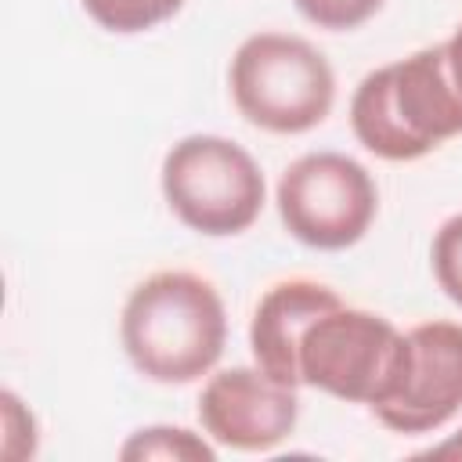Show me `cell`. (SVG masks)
Masks as SVG:
<instances>
[{
  "mask_svg": "<svg viewBox=\"0 0 462 462\" xmlns=\"http://www.w3.org/2000/svg\"><path fill=\"white\" fill-rule=\"evenodd\" d=\"M292 4L307 22H314L318 29H328V32L357 29L383 7V0H292Z\"/></svg>",
  "mask_w": 462,
  "mask_h": 462,
  "instance_id": "cell-13",
  "label": "cell"
},
{
  "mask_svg": "<svg viewBox=\"0 0 462 462\" xmlns=\"http://www.w3.org/2000/svg\"><path fill=\"white\" fill-rule=\"evenodd\" d=\"M0 411H4V458H14V440L22 437L25 440V448H29V455L36 451V419H32V411L11 393V390H4L0 393Z\"/></svg>",
  "mask_w": 462,
  "mask_h": 462,
  "instance_id": "cell-14",
  "label": "cell"
},
{
  "mask_svg": "<svg viewBox=\"0 0 462 462\" xmlns=\"http://www.w3.org/2000/svg\"><path fill=\"white\" fill-rule=\"evenodd\" d=\"M433 278L451 303L462 307V213L448 217L433 235Z\"/></svg>",
  "mask_w": 462,
  "mask_h": 462,
  "instance_id": "cell-12",
  "label": "cell"
},
{
  "mask_svg": "<svg viewBox=\"0 0 462 462\" xmlns=\"http://www.w3.org/2000/svg\"><path fill=\"white\" fill-rule=\"evenodd\" d=\"M354 137L379 159L408 162L462 134V94L451 83L444 43L368 72L350 97Z\"/></svg>",
  "mask_w": 462,
  "mask_h": 462,
  "instance_id": "cell-2",
  "label": "cell"
},
{
  "mask_svg": "<svg viewBox=\"0 0 462 462\" xmlns=\"http://www.w3.org/2000/svg\"><path fill=\"white\" fill-rule=\"evenodd\" d=\"M235 108L260 130L303 134L325 123L336 101V72L325 54L292 32H256L231 58Z\"/></svg>",
  "mask_w": 462,
  "mask_h": 462,
  "instance_id": "cell-3",
  "label": "cell"
},
{
  "mask_svg": "<svg viewBox=\"0 0 462 462\" xmlns=\"http://www.w3.org/2000/svg\"><path fill=\"white\" fill-rule=\"evenodd\" d=\"M119 339L144 379L162 386L195 383L224 354V300L191 271H159L126 296Z\"/></svg>",
  "mask_w": 462,
  "mask_h": 462,
  "instance_id": "cell-1",
  "label": "cell"
},
{
  "mask_svg": "<svg viewBox=\"0 0 462 462\" xmlns=\"http://www.w3.org/2000/svg\"><path fill=\"white\" fill-rule=\"evenodd\" d=\"M408 339L383 314L332 307L318 314L300 339V383L350 404H383L404 368Z\"/></svg>",
  "mask_w": 462,
  "mask_h": 462,
  "instance_id": "cell-5",
  "label": "cell"
},
{
  "mask_svg": "<svg viewBox=\"0 0 462 462\" xmlns=\"http://www.w3.org/2000/svg\"><path fill=\"white\" fill-rule=\"evenodd\" d=\"M343 300L321 285V282H310V278H289V282H278L271 285L256 310H253V321H249V350H253V361L263 375H271L274 383H285V386H303L300 383V365H296V354H300V339H303V328L339 307Z\"/></svg>",
  "mask_w": 462,
  "mask_h": 462,
  "instance_id": "cell-9",
  "label": "cell"
},
{
  "mask_svg": "<svg viewBox=\"0 0 462 462\" xmlns=\"http://www.w3.org/2000/svg\"><path fill=\"white\" fill-rule=\"evenodd\" d=\"M422 458H462V430H458V433H451L448 440L433 444L430 451H422Z\"/></svg>",
  "mask_w": 462,
  "mask_h": 462,
  "instance_id": "cell-16",
  "label": "cell"
},
{
  "mask_svg": "<svg viewBox=\"0 0 462 462\" xmlns=\"http://www.w3.org/2000/svg\"><path fill=\"white\" fill-rule=\"evenodd\" d=\"M274 202L296 242L336 253L365 238L379 209V191L357 159L343 152H307L282 173Z\"/></svg>",
  "mask_w": 462,
  "mask_h": 462,
  "instance_id": "cell-6",
  "label": "cell"
},
{
  "mask_svg": "<svg viewBox=\"0 0 462 462\" xmlns=\"http://www.w3.org/2000/svg\"><path fill=\"white\" fill-rule=\"evenodd\" d=\"M119 458L134 462V458H166V462H213L217 451L213 444H206L199 433L184 430V426H144L137 430L123 448Z\"/></svg>",
  "mask_w": 462,
  "mask_h": 462,
  "instance_id": "cell-10",
  "label": "cell"
},
{
  "mask_svg": "<svg viewBox=\"0 0 462 462\" xmlns=\"http://www.w3.org/2000/svg\"><path fill=\"white\" fill-rule=\"evenodd\" d=\"M444 58H448L451 83H455V90L462 94V22H458V29L451 32V40L444 43Z\"/></svg>",
  "mask_w": 462,
  "mask_h": 462,
  "instance_id": "cell-15",
  "label": "cell"
},
{
  "mask_svg": "<svg viewBox=\"0 0 462 462\" xmlns=\"http://www.w3.org/2000/svg\"><path fill=\"white\" fill-rule=\"evenodd\" d=\"M404 339L401 383L372 415L393 433H430L462 408V325L422 321Z\"/></svg>",
  "mask_w": 462,
  "mask_h": 462,
  "instance_id": "cell-7",
  "label": "cell"
},
{
  "mask_svg": "<svg viewBox=\"0 0 462 462\" xmlns=\"http://www.w3.org/2000/svg\"><path fill=\"white\" fill-rule=\"evenodd\" d=\"M79 4L101 29L119 36L148 32L184 7V0H79Z\"/></svg>",
  "mask_w": 462,
  "mask_h": 462,
  "instance_id": "cell-11",
  "label": "cell"
},
{
  "mask_svg": "<svg viewBox=\"0 0 462 462\" xmlns=\"http://www.w3.org/2000/svg\"><path fill=\"white\" fill-rule=\"evenodd\" d=\"M162 195L184 227L227 238L256 224L267 184L242 144L217 134H191L162 159Z\"/></svg>",
  "mask_w": 462,
  "mask_h": 462,
  "instance_id": "cell-4",
  "label": "cell"
},
{
  "mask_svg": "<svg viewBox=\"0 0 462 462\" xmlns=\"http://www.w3.org/2000/svg\"><path fill=\"white\" fill-rule=\"evenodd\" d=\"M300 415L296 386L274 383L260 368H224L199 393V422L209 440L235 451H271Z\"/></svg>",
  "mask_w": 462,
  "mask_h": 462,
  "instance_id": "cell-8",
  "label": "cell"
}]
</instances>
